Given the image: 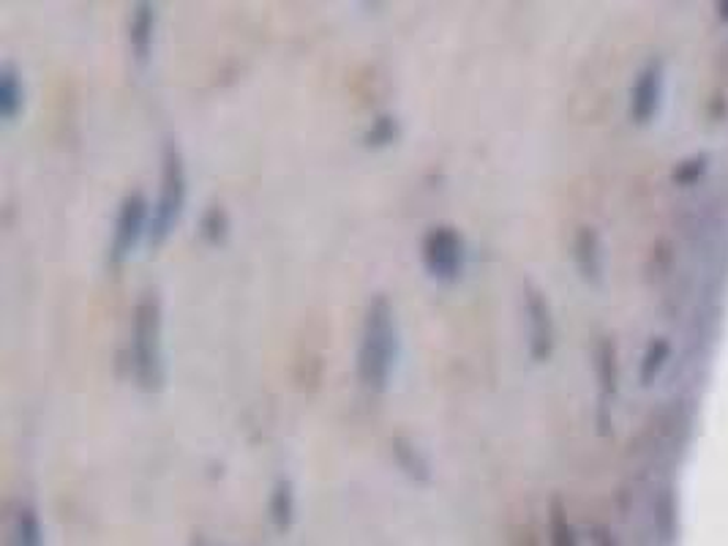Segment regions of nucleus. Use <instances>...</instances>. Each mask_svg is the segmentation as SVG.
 <instances>
[{
  "instance_id": "9b49d317",
  "label": "nucleus",
  "mask_w": 728,
  "mask_h": 546,
  "mask_svg": "<svg viewBox=\"0 0 728 546\" xmlns=\"http://www.w3.org/2000/svg\"><path fill=\"white\" fill-rule=\"evenodd\" d=\"M660 104V69L658 66H647V69L638 75L636 86H633V99H630V113L638 124H647L655 115Z\"/></svg>"
},
{
  "instance_id": "7ed1b4c3",
  "label": "nucleus",
  "mask_w": 728,
  "mask_h": 546,
  "mask_svg": "<svg viewBox=\"0 0 728 546\" xmlns=\"http://www.w3.org/2000/svg\"><path fill=\"white\" fill-rule=\"evenodd\" d=\"M186 197H189L186 159H183L181 145H178L172 137H167L164 148H161L159 200H156L153 214H150V232H148L150 247H161V243L172 236V230H175L178 221H181L183 208H186Z\"/></svg>"
},
{
  "instance_id": "9d476101",
  "label": "nucleus",
  "mask_w": 728,
  "mask_h": 546,
  "mask_svg": "<svg viewBox=\"0 0 728 546\" xmlns=\"http://www.w3.org/2000/svg\"><path fill=\"white\" fill-rule=\"evenodd\" d=\"M390 454H394V462L410 481L416 484L431 481V462L429 456L418 448L416 440L407 437V434H396V437L390 440Z\"/></svg>"
},
{
  "instance_id": "dca6fc26",
  "label": "nucleus",
  "mask_w": 728,
  "mask_h": 546,
  "mask_svg": "<svg viewBox=\"0 0 728 546\" xmlns=\"http://www.w3.org/2000/svg\"><path fill=\"white\" fill-rule=\"evenodd\" d=\"M200 236L211 243V247H221L229 236V214L224 205H211L200 219Z\"/></svg>"
},
{
  "instance_id": "6e6552de",
  "label": "nucleus",
  "mask_w": 728,
  "mask_h": 546,
  "mask_svg": "<svg viewBox=\"0 0 728 546\" xmlns=\"http://www.w3.org/2000/svg\"><path fill=\"white\" fill-rule=\"evenodd\" d=\"M268 516L276 533L293 531L295 520H298V494H295V484L289 476H278L271 487V498H268Z\"/></svg>"
},
{
  "instance_id": "20e7f679",
  "label": "nucleus",
  "mask_w": 728,
  "mask_h": 546,
  "mask_svg": "<svg viewBox=\"0 0 728 546\" xmlns=\"http://www.w3.org/2000/svg\"><path fill=\"white\" fill-rule=\"evenodd\" d=\"M150 214H153V208H150L148 197L139 189H134L121 200L115 225H112L110 247H106V265L110 269H123V263L137 252L139 243L148 241Z\"/></svg>"
},
{
  "instance_id": "ddd939ff",
  "label": "nucleus",
  "mask_w": 728,
  "mask_h": 546,
  "mask_svg": "<svg viewBox=\"0 0 728 546\" xmlns=\"http://www.w3.org/2000/svg\"><path fill=\"white\" fill-rule=\"evenodd\" d=\"M576 263H579L581 273L587 282H598L603 273V258H601V241H598L595 230L584 227L576 238Z\"/></svg>"
},
{
  "instance_id": "0eeeda50",
  "label": "nucleus",
  "mask_w": 728,
  "mask_h": 546,
  "mask_svg": "<svg viewBox=\"0 0 728 546\" xmlns=\"http://www.w3.org/2000/svg\"><path fill=\"white\" fill-rule=\"evenodd\" d=\"M156 27H159V11L153 3H134L128 14V53L137 69H148L153 60Z\"/></svg>"
},
{
  "instance_id": "4468645a",
  "label": "nucleus",
  "mask_w": 728,
  "mask_h": 546,
  "mask_svg": "<svg viewBox=\"0 0 728 546\" xmlns=\"http://www.w3.org/2000/svg\"><path fill=\"white\" fill-rule=\"evenodd\" d=\"M361 139H363V145L372 150H383V148H390V145H396L401 139L399 115L379 113L377 118L366 126V132H363Z\"/></svg>"
},
{
  "instance_id": "f8f14e48",
  "label": "nucleus",
  "mask_w": 728,
  "mask_h": 546,
  "mask_svg": "<svg viewBox=\"0 0 728 546\" xmlns=\"http://www.w3.org/2000/svg\"><path fill=\"white\" fill-rule=\"evenodd\" d=\"M25 110V80H22L20 69L5 60L0 66V118L5 124H14Z\"/></svg>"
},
{
  "instance_id": "f3484780",
  "label": "nucleus",
  "mask_w": 728,
  "mask_h": 546,
  "mask_svg": "<svg viewBox=\"0 0 728 546\" xmlns=\"http://www.w3.org/2000/svg\"><path fill=\"white\" fill-rule=\"evenodd\" d=\"M598 377H601L603 399H612L617 391V361H614V344L603 342L598 353Z\"/></svg>"
},
{
  "instance_id": "6ab92c4d",
  "label": "nucleus",
  "mask_w": 728,
  "mask_h": 546,
  "mask_svg": "<svg viewBox=\"0 0 728 546\" xmlns=\"http://www.w3.org/2000/svg\"><path fill=\"white\" fill-rule=\"evenodd\" d=\"M192 546H208V544H205L203 538H194V544H192Z\"/></svg>"
},
{
  "instance_id": "39448f33",
  "label": "nucleus",
  "mask_w": 728,
  "mask_h": 546,
  "mask_svg": "<svg viewBox=\"0 0 728 546\" xmlns=\"http://www.w3.org/2000/svg\"><path fill=\"white\" fill-rule=\"evenodd\" d=\"M420 260L434 282L456 284L467 269V241L453 225H436L423 236Z\"/></svg>"
},
{
  "instance_id": "f03ea898",
  "label": "nucleus",
  "mask_w": 728,
  "mask_h": 546,
  "mask_svg": "<svg viewBox=\"0 0 728 546\" xmlns=\"http://www.w3.org/2000/svg\"><path fill=\"white\" fill-rule=\"evenodd\" d=\"M128 366L145 394H159L167 380L164 361V304L159 289H145L132 309Z\"/></svg>"
},
{
  "instance_id": "423d86ee",
  "label": "nucleus",
  "mask_w": 728,
  "mask_h": 546,
  "mask_svg": "<svg viewBox=\"0 0 728 546\" xmlns=\"http://www.w3.org/2000/svg\"><path fill=\"white\" fill-rule=\"evenodd\" d=\"M524 315L530 326V355L532 361L543 364L554 353V317L546 295L532 282L524 284Z\"/></svg>"
},
{
  "instance_id": "f257e3e1",
  "label": "nucleus",
  "mask_w": 728,
  "mask_h": 546,
  "mask_svg": "<svg viewBox=\"0 0 728 546\" xmlns=\"http://www.w3.org/2000/svg\"><path fill=\"white\" fill-rule=\"evenodd\" d=\"M401 337L396 309L388 295L377 293L368 298L357 339V380L366 391H388L390 377L399 364Z\"/></svg>"
},
{
  "instance_id": "a211bd4d",
  "label": "nucleus",
  "mask_w": 728,
  "mask_h": 546,
  "mask_svg": "<svg viewBox=\"0 0 728 546\" xmlns=\"http://www.w3.org/2000/svg\"><path fill=\"white\" fill-rule=\"evenodd\" d=\"M669 355V344L666 342H652L649 344L647 355H644V364H641V380L644 386H649V383L658 377L660 366H663V359Z\"/></svg>"
},
{
  "instance_id": "1a4fd4ad",
  "label": "nucleus",
  "mask_w": 728,
  "mask_h": 546,
  "mask_svg": "<svg viewBox=\"0 0 728 546\" xmlns=\"http://www.w3.org/2000/svg\"><path fill=\"white\" fill-rule=\"evenodd\" d=\"M5 546H44V525L31 500H20L11 511L9 544Z\"/></svg>"
},
{
  "instance_id": "2eb2a0df",
  "label": "nucleus",
  "mask_w": 728,
  "mask_h": 546,
  "mask_svg": "<svg viewBox=\"0 0 728 546\" xmlns=\"http://www.w3.org/2000/svg\"><path fill=\"white\" fill-rule=\"evenodd\" d=\"M548 544L551 546H579L576 538L573 525L568 520V511H565L562 500L554 498L548 505Z\"/></svg>"
}]
</instances>
